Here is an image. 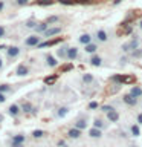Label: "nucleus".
<instances>
[{"label": "nucleus", "instance_id": "nucleus-7", "mask_svg": "<svg viewBox=\"0 0 142 147\" xmlns=\"http://www.w3.org/2000/svg\"><path fill=\"white\" fill-rule=\"evenodd\" d=\"M105 118H107L109 123H118L119 121V112L116 109H113V110H110V112L105 113Z\"/></svg>", "mask_w": 142, "mask_h": 147}, {"label": "nucleus", "instance_id": "nucleus-12", "mask_svg": "<svg viewBox=\"0 0 142 147\" xmlns=\"http://www.w3.org/2000/svg\"><path fill=\"white\" fill-rule=\"evenodd\" d=\"M60 41H63V38L61 37H58V38H54V40H48V41H41V43L37 46V48H48V46H54V45H57V43H60Z\"/></svg>", "mask_w": 142, "mask_h": 147}, {"label": "nucleus", "instance_id": "nucleus-36", "mask_svg": "<svg viewBox=\"0 0 142 147\" xmlns=\"http://www.w3.org/2000/svg\"><path fill=\"white\" fill-rule=\"evenodd\" d=\"M15 3L18 5V6H25V5L29 3V0H15Z\"/></svg>", "mask_w": 142, "mask_h": 147}, {"label": "nucleus", "instance_id": "nucleus-28", "mask_svg": "<svg viewBox=\"0 0 142 147\" xmlns=\"http://www.w3.org/2000/svg\"><path fill=\"white\" fill-rule=\"evenodd\" d=\"M46 135L44 130H34L32 132V138H35V140H40V138H43Z\"/></svg>", "mask_w": 142, "mask_h": 147}, {"label": "nucleus", "instance_id": "nucleus-23", "mask_svg": "<svg viewBox=\"0 0 142 147\" xmlns=\"http://www.w3.org/2000/svg\"><path fill=\"white\" fill-rule=\"evenodd\" d=\"M21 112H25V113H35V109L34 107H32V104L31 103H27V101H26V103H23V106H21Z\"/></svg>", "mask_w": 142, "mask_h": 147}, {"label": "nucleus", "instance_id": "nucleus-6", "mask_svg": "<svg viewBox=\"0 0 142 147\" xmlns=\"http://www.w3.org/2000/svg\"><path fill=\"white\" fill-rule=\"evenodd\" d=\"M76 58H78V48H75V46H69L67 54H66V60L73 61V60H76Z\"/></svg>", "mask_w": 142, "mask_h": 147}, {"label": "nucleus", "instance_id": "nucleus-18", "mask_svg": "<svg viewBox=\"0 0 142 147\" xmlns=\"http://www.w3.org/2000/svg\"><path fill=\"white\" fill-rule=\"evenodd\" d=\"M109 126V123H105L102 118H95L93 119V127H96V129H101V130H102V129H105Z\"/></svg>", "mask_w": 142, "mask_h": 147}, {"label": "nucleus", "instance_id": "nucleus-47", "mask_svg": "<svg viewBox=\"0 0 142 147\" xmlns=\"http://www.w3.org/2000/svg\"><path fill=\"white\" fill-rule=\"evenodd\" d=\"M130 147H139V146H136V144H131Z\"/></svg>", "mask_w": 142, "mask_h": 147}, {"label": "nucleus", "instance_id": "nucleus-42", "mask_svg": "<svg viewBox=\"0 0 142 147\" xmlns=\"http://www.w3.org/2000/svg\"><path fill=\"white\" fill-rule=\"evenodd\" d=\"M5 9V0H0V12Z\"/></svg>", "mask_w": 142, "mask_h": 147}, {"label": "nucleus", "instance_id": "nucleus-19", "mask_svg": "<svg viewBox=\"0 0 142 147\" xmlns=\"http://www.w3.org/2000/svg\"><path fill=\"white\" fill-rule=\"evenodd\" d=\"M15 74L18 77H26L27 74H29V69H27V66H25V64H18Z\"/></svg>", "mask_w": 142, "mask_h": 147}, {"label": "nucleus", "instance_id": "nucleus-13", "mask_svg": "<svg viewBox=\"0 0 142 147\" xmlns=\"http://www.w3.org/2000/svg\"><path fill=\"white\" fill-rule=\"evenodd\" d=\"M87 118L86 117H81V118H78L76 119V123H75V126L73 127H76V129H80V130H84V129H87Z\"/></svg>", "mask_w": 142, "mask_h": 147}, {"label": "nucleus", "instance_id": "nucleus-5", "mask_svg": "<svg viewBox=\"0 0 142 147\" xmlns=\"http://www.w3.org/2000/svg\"><path fill=\"white\" fill-rule=\"evenodd\" d=\"M122 101L124 103H125L127 106H130V107H133V106H136L137 103H139V98H136V96H133L130 92H128V94H125L122 96Z\"/></svg>", "mask_w": 142, "mask_h": 147}, {"label": "nucleus", "instance_id": "nucleus-11", "mask_svg": "<svg viewBox=\"0 0 142 147\" xmlns=\"http://www.w3.org/2000/svg\"><path fill=\"white\" fill-rule=\"evenodd\" d=\"M81 135H82V130H80V129H76V127H72L67 130V136L72 138V140H78Z\"/></svg>", "mask_w": 142, "mask_h": 147}, {"label": "nucleus", "instance_id": "nucleus-21", "mask_svg": "<svg viewBox=\"0 0 142 147\" xmlns=\"http://www.w3.org/2000/svg\"><path fill=\"white\" fill-rule=\"evenodd\" d=\"M130 94L136 98H142V87L141 86H133L130 89Z\"/></svg>", "mask_w": 142, "mask_h": 147}, {"label": "nucleus", "instance_id": "nucleus-31", "mask_svg": "<svg viewBox=\"0 0 142 147\" xmlns=\"http://www.w3.org/2000/svg\"><path fill=\"white\" fill-rule=\"evenodd\" d=\"M52 3H54V0H37V5H40V6H49Z\"/></svg>", "mask_w": 142, "mask_h": 147}, {"label": "nucleus", "instance_id": "nucleus-48", "mask_svg": "<svg viewBox=\"0 0 142 147\" xmlns=\"http://www.w3.org/2000/svg\"><path fill=\"white\" fill-rule=\"evenodd\" d=\"M2 119H3V117H2V115H0V121H2Z\"/></svg>", "mask_w": 142, "mask_h": 147}, {"label": "nucleus", "instance_id": "nucleus-41", "mask_svg": "<svg viewBox=\"0 0 142 147\" xmlns=\"http://www.w3.org/2000/svg\"><path fill=\"white\" fill-rule=\"evenodd\" d=\"M6 101V96H5V94H0V103H5Z\"/></svg>", "mask_w": 142, "mask_h": 147}, {"label": "nucleus", "instance_id": "nucleus-37", "mask_svg": "<svg viewBox=\"0 0 142 147\" xmlns=\"http://www.w3.org/2000/svg\"><path fill=\"white\" fill-rule=\"evenodd\" d=\"M60 3H63V5H73V3H76L75 0H58Z\"/></svg>", "mask_w": 142, "mask_h": 147}, {"label": "nucleus", "instance_id": "nucleus-16", "mask_svg": "<svg viewBox=\"0 0 142 147\" xmlns=\"http://www.w3.org/2000/svg\"><path fill=\"white\" fill-rule=\"evenodd\" d=\"M89 136L98 140V138L102 136V130H101V129H96V127H92V129H89Z\"/></svg>", "mask_w": 142, "mask_h": 147}, {"label": "nucleus", "instance_id": "nucleus-35", "mask_svg": "<svg viewBox=\"0 0 142 147\" xmlns=\"http://www.w3.org/2000/svg\"><path fill=\"white\" fill-rule=\"evenodd\" d=\"M9 90V86L8 84H0V94H5V92Z\"/></svg>", "mask_w": 142, "mask_h": 147}, {"label": "nucleus", "instance_id": "nucleus-27", "mask_svg": "<svg viewBox=\"0 0 142 147\" xmlns=\"http://www.w3.org/2000/svg\"><path fill=\"white\" fill-rule=\"evenodd\" d=\"M67 113H69V107H60V109L57 110V117H58V118H64Z\"/></svg>", "mask_w": 142, "mask_h": 147}, {"label": "nucleus", "instance_id": "nucleus-15", "mask_svg": "<svg viewBox=\"0 0 142 147\" xmlns=\"http://www.w3.org/2000/svg\"><path fill=\"white\" fill-rule=\"evenodd\" d=\"M128 130H130V135H131V136H135V138H136V136H141V127H139V124H137V123L131 124Z\"/></svg>", "mask_w": 142, "mask_h": 147}, {"label": "nucleus", "instance_id": "nucleus-45", "mask_svg": "<svg viewBox=\"0 0 142 147\" xmlns=\"http://www.w3.org/2000/svg\"><path fill=\"white\" fill-rule=\"evenodd\" d=\"M127 63V57H122L121 58V64H125Z\"/></svg>", "mask_w": 142, "mask_h": 147}, {"label": "nucleus", "instance_id": "nucleus-10", "mask_svg": "<svg viewBox=\"0 0 142 147\" xmlns=\"http://www.w3.org/2000/svg\"><path fill=\"white\" fill-rule=\"evenodd\" d=\"M49 26L50 25H49L48 22H38V23H37V26L34 28V31H35V34H43V32L48 29Z\"/></svg>", "mask_w": 142, "mask_h": 147}, {"label": "nucleus", "instance_id": "nucleus-29", "mask_svg": "<svg viewBox=\"0 0 142 147\" xmlns=\"http://www.w3.org/2000/svg\"><path fill=\"white\" fill-rule=\"evenodd\" d=\"M37 23H38L37 20L31 18V20H26V22H25V26H26V28H29V29H34V28L37 26Z\"/></svg>", "mask_w": 142, "mask_h": 147}, {"label": "nucleus", "instance_id": "nucleus-3", "mask_svg": "<svg viewBox=\"0 0 142 147\" xmlns=\"http://www.w3.org/2000/svg\"><path fill=\"white\" fill-rule=\"evenodd\" d=\"M61 31H63L61 26H49L48 29L43 32V37H46V38H50V37H54V35L61 34Z\"/></svg>", "mask_w": 142, "mask_h": 147}, {"label": "nucleus", "instance_id": "nucleus-24", "mask_svg": "<svg viewBox=\"0 0 142 147\" xmlns=\"http://www.w3.org/2000/svg\"><path fill=\"white\" fill-rule=\"evenodd\" d=\"M25 141H26V136L23 133H17V135L12 136V142H21V144H25Z\"/></svg>", "mask_w": 142, "mask_h": 147}, {"label": "nucleus", "instance_id": "nucleus-30", "mask_svg": "<svg viewBox=\"0 0 142 147\" xmlns=\"http://www.w3.org/2000/svg\"><path fill=\"white\" fill-rule=\"evenodd\" d=\"M46 22H48L49 25H54V23H58L60 22V17L58 16H50V17L46 18Z\"/></svg>", "mask_w": 142, "mask_h": 147}, {"label": "nucleus", "instance_id": "nucleus-44", "mask_svg": "<svg viewBox=\"0 0 142 147\" xmlns=\"http://www.w3.org/2000/svg\"><path fill=\"white\" fill-rule=\"evenodd\" d=\"M137 28H139V31L142 32V18H141L139 22H137Z\"/></svg>", "mask_w": 142, "mask_h": 147}, {"label": "nucleus", "instance_id": "nucleus-38", "mask_svg": "<svg viewBox=\"0 0 142 147\" xmlns=\"http://www.w3.org/2000/svg\"><path fill=\"white\" fill-rule=\"evenodd\" d=\"M136 123L139 124V126H142V112H141V113H137V117H136Z\"/></svg>", "mask_w": 142, "mask_h": 147}, {"label": "nucleus", "instance_id": "nucleus-43", "mask_svg": "<svg viewBox=\"0 0 142 147\" xmlns=\"http://www.w3.org/2000/svg\"><path fill=\"white\" fill-rule=\"evenodd\" d=\"M2 37H5V28L0 26V38H2Z\"/></svg>", "mask_w": 142, "mask_h": 147}, {"label": "nucleus", "instance_id": "nucleus-33", "mask_svg": "<svg viewBox=\"0 0 142 147\" xmlns=\"http://www.w3.org/2000/svg\"><path fill=\"white\" fill-rule=\"evenodd\" d=\"M55 80H57V75H52V77H46V78H44V83H46V84H52V83H54Z\"/></svg>", "mask_w": 142, "mask_h": 147}, {"label": "nucleus", "instance_id": "nucleus-34", "mask_svg": "<svg viewBox=\"0 0 142 147\" xmlns=\"http://www.w3.org/2000/svg\"><path fill=\"white\" fill-rule=\"evenodd\" d=\"M89 109H90V110L98 109V103H96V101H90V103H89Z\"/></svg>", "mask_w": 142, "mask_h": 147}, {"label": "nucleus", "instance_id": "nucleus-46", "mask_svg": "<svg viewBox=\"0 0 142 147\" xmlns=\"http://www.w3.org/2000/svg\"><path fill=\"white\" fill-rule=\"evenodd\" d=\"M2 67H3V60L0 58V69H2Z\"/></svg>", "mask_w": 142, "mask_h": 147}, {"label": "nucleus", "instance_id": "nucleus-32", "mask_svg": "<svg viewBox=\"0 0 142 147\" xmlns=\"http://www.w3.org/2000/svg\"><path fill=\"white\" fill-rule=\"evenodd\" d=\"M113 109H116V107H113V106H110V104H104V106H101V110H102L104 113H107V112H110V110H113Z\"/></svg>", "mask_w": 142, "mask_h": 147}, {"label": "nucleus", "instance_id": "nucleus-14", "mask_svg": "<svg viewBox=\"0 0 142 147\" xmlns=\"http://www.w3.org/2000/svg\"><path fill=\"white\" fill-rule=\"evenodd\" d=\"M20 112H21V109L18 107L17 104H11L8 107V113L11 115V117H18V115H20Z\"/></svg>", "mask_w": 142, "mask_h": 147}, {"label": "nucleus", "instance_id": "nucleus-49", "mask_svg": "<svg viewBox=\"0 0 142 147\" xmlns=\"http://www.w3.org/2000/svg\"><path fill=\"white\" fill-rule=\"evenodd\" d=\"M63 147H69V146H66V144H64V146H63Z\"/></svg>", "mask_w": 142, "mask_h": 147}, {"label": "nucleus", "instance_id": "nucleus-26", "mask_svg": "<svg viewBox=\"0 0 142 147\" xmlns=\"http://www.w3.org/2000/svg\"><path fill=\"white\" fill-rule=\"evenodd\" d=\"M93 80H95V78H93L92 74H82V83H84V84H90Z\"/></svg>", "mask_w": 142, "mask_h": 147}, {"label": "nucleus", "instance_id": "nucleus-40", "mask_svg": "<svg viewBox=\"0 0 142 147\" xmlns=\"http://www.w3.org/2000/svg\"><path fill=\"white\" fill-rule=\"evenodd\" d=\"M11 147H25V144H21V142H12Z\"/></svg>", "mask_w": 142, "mask_h": 147}, {"label": "nucleus", "instance_id": "nucleus-20", "mask_svg": "<svg viewBox=\"0 0 142 147\" xmlns=\"http://www.w3.org/2000/svg\"><path fill=\"white\" fill-rule=\"evenodd\" d=\"M84 51H86L87 54H92V55H93V54H96V51H98V45L92 41V43H89V45L84 46Z\"/></svg>", "mask_w": 142, "mask_h": 147}, {"label": "nucleus", "instance_id": "nucleus-4", "mask_svg": "<svg viewBox=\"0 0 142 147\" xmlns=\"http://www.w3.org/2000/svg\"><path fill=\"white\" fill-rule=\"evenodd\" d=\"M95 38L99 41V43H107L109 41V32L105 29H98L95 32Z\"/></svg>", "mask_w": 142, "mask_h": 147}, {"label": "nucleus", "instance_id": "nucleus-8", "mask_svg": "<svg viewBox=\"0 0 142 147\" xmlns=\"http://www.w3.org/2000/svg\"><path fill=\"white\" fill-rule=\"evenodd\" d=\"M20 48L18 46H9V48L6 49V54H8V58H15L20 55Z\"/></svg>", "mask_w": 142, "mask_h": 147}, {"label": "nucleus", "instance_id": "nucleus-2", "mask_svg": "<svg viewBox=\"0 0 142 147\" xmlns=\"http://www.w3.org/2000/svg\"><path fill=\"white\" fill-rule=\"evenodd\" d=\"M41 43V37H38V34H32L25 40V45L27 48H34V46H38Z\"/></svg>", "mask_w": 142, "mask_h": 147}, {"label": "nucleus", "instance_id": "nucleus-22", "mask_svg": "<svg viewBox=\"0 0 142 147\" xmlns=\"http://www.w3.org/2000/svg\"><path fill=\"white\" fill-rule=\"evenodd\" d=\"M46 64H48L49 67H55L58 64V61L55 60V57H52L50 54H48V55H46Z\"/></svg>", "mask_w": 142, "mask_h": 147}, {"label": "nucleus", "instance_id": "nucleus-9", "mask_svg": "<svg viewBox=\"0 0 142 147\" xmlns=\"http://www.w3.org/2000/svg\"><path fill=\"white\" fill-rule=\"evenodd\" d=\"M102 57H99V55H96V54H93L90 57V60H89V63L92 64V66H95V67H99V66H102Z\"/></svg>", "mask_w": 142, "mask_h": 147}, {"label": "nucleus", "instance_id": "nucleus-17", "mask_svg": "<svg viewBox=\"0 0 142 147\" xmlns=\"http://www.w3.org/2000/svg\"><path fill=\"white\" fill-rule=\"evenodd\" d=\"M92 38H93V37H92L90 34H81L80 37H78V41H80L81 45H89V43H92Z\"/></svg>", "mask_w": 142, "mask_h": 147}, {"label": "nucleus", "instance_id": "nucleus-39", "mask_svg": "<svg viewBox=\"0 0 142 147\" xmlns=\"http://www.w3.org/2000/svg\"><path fill=\"white\" fill-rule=\"evenodd\" d=\"M70 69H72V64L69 63V64H64V66L61 67V71H70Z\"/></svg>", "mask_w": 142, "mask_h": 147}, {"label": "nucleus", "instance_id": "nucleus-25", "mask_svg": "<svg viewBox=\"0 0 142 147\" xmlns=\"http://www.w3.org/2000/svg\"><path fill=\"white\" fill-rule=\"evenodd\" d=\"M67 49H69V46H61L58 51H57V55L60 58H66V54H67Z\"/></svg>", "mask_w": 142, "mask_h": 147}, {"label": "nucleus", "instance_id": "nucleus-1", "mask_svg": "<svg viewBox=\"0 0 142 147\" xmlns=\"http://www.w3.org/2000/svg\"><path fill=\"white\" fill-rule=\"evenodd\" d=\"M139 46H141V38H139V37H133V38L130 40V41H127V43L125 45H122V51H124V52H133V51H135V49H137V48H139Z\"/></svg>", "mask_w": 142, "mask_h": 147}]
</instances>
